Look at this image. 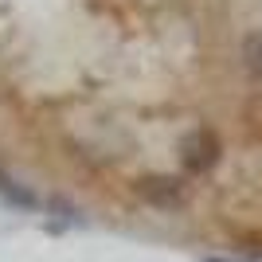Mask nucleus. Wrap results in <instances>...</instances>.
<instances>
[{
    "mask_svg": "<svg viewBox=\"0 0 262 262\" xmlns=\"http://www.w3.org/2000/svg\"><path fill=\"white\" fill-rule=\"evenodd\" d=\"M223 161V141L211 125H192L188 133H180L176 141V164H180V176L196 180V176L215 172V164Z\"/></svg>",
    "mask_w": 262,
    "mask_h": 262,
    "instance_id": "1",
    "label": "nucleus"
},
{
    "mask_svg": "<svg viewBox=\"0 0 262 262\" xmlns=\"http://www.w3.org/2000/svg\"><path fill=\"white\" fill-rule=\"evenodd\" d=\"M133 196L153 211H180L192 200V184L180 172H145L133 180Z\"/></svg>",
    "mask_w": 262,
    "mask_h": 262,
    "instance_id": "2",
    "label": "nucleus"
},
{
    "mask_svg": "<svg viewBox=\"0 0 262 262\" xmlns=\"http://www.w3.org/2000/svg\"><path fill=\"white\" fill-rule=\"evenodd\" d=\"M0 204L12 211H24V215H32V211H43V200L35 192L32 184H24L20 176H12L4 164H0Z\"/></svg>",
    "mask_w": 262,
    "mask_h": 262,
    "instance_id": "3",
    "label": "nucleus"
},
{
    "mask_svg": "<svg viewBox=\"0 0 262 262\" xmlns=\"http://www.w3.org/2000/svg\"><path fill=\"white\" fill-rule=\"evenodd\" d=\"M235 59H239L243 78H247V82H254V86H262V28H251V32H243Z\"/></svg>",
    "mask_w": 262,
    "mask_h": 262,
    "instance_id": "4",
    "label": "nucleus"
},
{
    "mask_svg": "<svg viewBox=\"0 0 262 262\" xmlns=\"http://www.w3.org/2000/svg\"><path fill=\"white\" fill-rule=\"evenodd\" d=\"M43 208L51 211V215H59V219H63V223H82V215H78V208H75V204H67V200H59V196H51V200H47V204H43Z\"/></svg>",
    "mask_w": 262,
    "mask_h": 262,
    "instance_id": "5",
    "label": "nucleus"
},
{
    "mask_svg": "<svg viewBox=\"0 0 262 262\" xmlns=\"http://www.w3.org/2000/svg\"><path fill=\"white\" fill-rule=\"evenodd\" d=\"M235 251H243L247 258H262V235H243L235 243Z\"/></svg>",
    "mask_w": 262,
    "mask_h": 262,
    "instance_id": "6",
    "label": "nucleus"
}]
</instances>
